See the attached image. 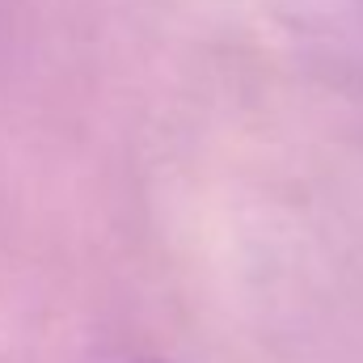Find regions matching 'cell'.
<instances>
[{"mask_svg":"<svg viewBox=\"0 0 363 363\" xmlns=\"http://www.w3.org/2000/svg\"><path fill=\"white\" fill-rule=\"evenodd\" d=\"M279 13L300 38L330 51H363V0H279Z\"/></svg>","mask_w":363,"mask_h":363,"instance_id":"obj_1","label":"cell"},{"mask_svg":"<svg viewBox=\"0 0 363 363\" xmlns=\"http://www.w3.org/2000/svg\"><path fill=\"white\" fill-rule=\"evenodd\" d=\"M123 363H161V359H123Z\"/></svg>","mask_w":363,"mask_h":363,"instance_id":"obj_2","label":"cell"}]
</instances>
